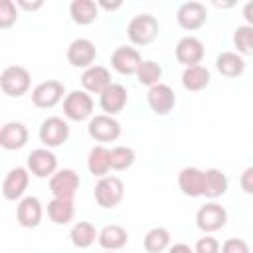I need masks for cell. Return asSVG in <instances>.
Instances as JSON below:
<instances>
[{
	"label": "cell",
	"mask_w": 253,
	"mask_h": 253,
	"mask_svg": "<svg viewBox=\"0 0 253 253\" xmlns=\"http://www.w3.org/2000/svg\"><path fill=\"white\" fill-rule=\"evenodd\" d=\"M215 67H217V71L223 77L235 79V77L243 75V71H245V59L239 53H235V51H223V53L217 55Z\"/></svg>",
	"instance_id": "603a6c76"
},
{
	"label": "cell",
	"mask_w": 253,
	"mask_h": 253,
	"mask_svg": "<svg viewBox=\"0 0 253 253\" xmlns=\"http://www.w3.org/2000/svg\"><path fill=\"white\" fill-rule=\"evenodd\" d=\"M81 85H83L85 93H97V95H101L111 85V73L103 65H91V67H87L83 71Z\"/></svg>",
	"instance_id": "d6986e66"
},
{
	"label": "cell",
	"mask_w": 253,
	"mask_h": 253,
	"mask_svg": "<svg viewBox=\"0 0 253 253\" xmlns=\"http://www.w3.org/2000/svg\"><path fill=\"white\" fill-rule=\"evenodd\" d=\"M196 223L202 231L213 233L227 223V210L217 202L204 204L196 213Z\"/></svg>",
	"instance_id": "277c9868"
},
{
	"label": "cell",
	"mask_w": 253,
	"mask_h": 253,
	"mask_svg": "<svg viewBox=\"0 0 253 253\" xmlns=\"http://www.w3.org/2000/svg\"><path fill=\"white\" fill-rule=\"evenodd\" d=\"M57 158L49 148H36L28 156V170L38 178H47L55 172Z\"/></svg>",
	"instance_id": "5bb4252c"
},
{
	"label": "cell",
	"mask_w": 253,
	"mask_h": 253,
	"mask_svg": "<svg viewBox=\"0 0 253 253\" xmlns=\"http://www.w3.org/2000/svg\"><path fill=\"white\" fill-rule=\"evenodd\" d=\"M18 10L12 0H0V30H8L16 24Z\"/></svg>",
	"instance_id": "836d02e7"
},
{
	"label": "cell",
	"mask_w": 253,
	"mask_h": 253,
	"mask_svg": "<svg viewBox=\"0 0 253 253\" xmlns=\"http://www.w3.org/2000/svg\"><path fill=\"white\" fill-rule=\"evenodd\" d=\"M239 184H241V190H243L245 194H253V166H247V168L243 170Z\"/></svg>",
	"instance_id": "8d00e7d4"
},
{
	"label": "cell",
	"mask_w": 253,
	"mask_h": 253,
	"mask_svg": "<svg viewBox=\"0 0 253 253\" xmlns=\"http://www.w3.org/2000/svg\"><path fill=\"white\" fill-rule=\"evenodd\" d=\"M47 215L53 223L57 225H65L73 219L75 215V206H73V200H59V198H53L49 204H47Z\"/></svg>",
	"instance_id": "4316f807"
},
{
	"label": "cell",
	"mask_w": 253,
	"mask_h": 253,
	"mask_svg": "<svg viewBox=\"0 0 253 253\" xmlns=\"http://www.w3.org/2000/svg\"><path fill=\"white\" fill-rule=\"evenodd\" d=\"M233 43L237 47V53L243 55H253V26H237L233 34Z\"/></svg>",
	"instance_id": "1f68e13d"
},
{
	"label": "cell",
	"mask_w": 253,
	"mask_h": 253,
	"mask_svg": "<svg viewBox=\"0 0 253 253\" xmlns=\"http://www.w3.org/2000/svg\"><path fill=\"white\" fill-rule=\"evenodd\" d=\"M63 115L69 121H85L93 115V99L85 91H71L63 101Z\"/></svg>",
	"instance_id": "8992f818"
},
{
	"label": "cell",
	"mask_w": 253,
	"mask_h": 253,
	"mask_svg": "<svg viewBox=\"0 0 253 253\" xmlns=\"http://www.w3.org/2000/svg\"><path fill=\"white\" fill-rule=\"evenodd\" d=\"M168 253H194V249L190 245H186V243H176V245H172L168 249Z\"/></svg>",
	"instance_id": "ab89813d"
},
{
	"label": "cell",
	"mask_w": 253,
	"mask_h": 253,
	"mask_svg": "<svg viewBox=\"0 0 253 253\" xmlns=\"http://www.w3.org/2000/svg\"><path fill=\"white\" fill-rule=\"evenodd\" d=\"M146 101H148V107L152 109V113H156V115H168L174 109V105H176V93L172 91L170 85L156 83V85H152L148 89Z\"/></svg>",
	"instance_id": "7c38bea8"
},
{
	"label": "cell",
	"mask_w": 253,
	"mask_h": 253,
	"mask_svg": "<svg viewBox=\"0 0 253 253\" xmlns=\"http://www.w3.org/2000/svg\"><path fill=\"white\" fill-rule=\"evenodd\" d=\"M99 6L93 0H73L69 6V16L79 26H89L97 20Z\"/></svg>",
	"instance_id": "cb8c5ba5"
},
{
	"label": "cell",
	"mask_w": 253,
	"mask_h": 253,
	"mask_svg": "<svg viewBox=\"0 0 253 253\" xmlns=\"http://www.w3.org/2000/svg\"><path fill=\"white\" fill-rule=\"evenodd\" d=\"M136 160V154L130 146H115L109 150V164H111V170H128Z\"/></svg>",
	"instance_id": "f546056e"
},
{
	"label": "cell",
	"mask_w": 253,
	"mask_h": 253,
	"mask_svg": "<svg viewBox=\"0 0 253 253\" xmlns=\"http://www.w3.org/2000/svg\"><path fill=\"white\" fill-rule=\"evenodd\" d=\"M206 176V184H204V196L210 198V200H215V198H221L225 192H227V176L217 170V168H210L204 172Z\"/></svg>",
	"instance_id": "d4e9b609"
},
{
	"label": "cell",
	"mask_w": 253,
	"mask_h": 253,
	"mask_svg": "<svg viewBox=\"0 0 253 253\" xmlns=\"http://www.w3.org/2000/svg\"><path fill=\"white\" fill-rule=\"evenodd\" d=\"M136 77H138V81L142 85L152 87V85L160 83V79H162V67H160V63L150 61V59L148 61H142L140 67H138V71H136Z\"/></svg>",
	"instance_id": "d6a6232c"
},
{
	"label": "cell",
	"mask_w": 253,
	"mask_h": 253,
	"mask_svg": "<svg viewBox=\"0 0 253 253\" xmlns=\"http://www.w3.org/2000/svg\"><path fill=\"white\" fill-rule=\"evenodd\" d=\"M63 93H65V87L61 81L47 79L32 91V103L38 109H51L63 99Z\"/></svg>",
	"instance_id": "ba28073f"
},
{
	"label": "cell",
	"mask_w": 253,
	"mask_h": 253,
	"mask_svg": "<svg viewBox=\"0 0 253 253\" xmlns=\"http://www.w3.org/2000/svg\"><path fill=\"white\" fill-rule=\"evenodd\" d=\"M140 63H142V57L138 49L130 45H119L111 55V65L121 75H136Z\"/></svg>",
	"instance_id": "8fae6325"
},
{
	"label": "cell",
	"mask_w": 253,
	"mask_h": 253,
	"mask_svg": "<svg viewBox=\"0 0 253 253\" xmlns=\"http://www.w3.org/2000/svg\"><path fill=\"white\" fill-rule=\"evenodd\" d=\"M210 79H211L210 71L204 65H200V63L186 67L184 73H182V85L188 91H202V89H206L210 85Z\"/></svg>",
	"instance_id": "484cf974"
},
{
	"label": "cell",
	"mask_w": 253,
	"mask_h": 253,
	"mask_svg": "<svg viewBox=\"0 0 253 253\" xmlns=\"http://www.w3.org/2000/svg\"><path fill=\"white\" fill-rule=\"evenodd\" d=\"M170 243V231L164 227H152L144 235V249L148 253H162Z\"/></svg>",
	"instance_id": "4dcf8cb0"
},
{
	"label": "cell",
	"mask_w": 253,
	"mask_h": 253,
	"mask_svg": "<svg viewBox=\"0 0 253 253\" xmlns=\"http://www.w3.org/2000/svg\"><path fill=\"white\" fill-rule=\"evenodd\" d=\"M176 20L180 24V28L184 30H198L206 24L208 20V10L202 2H186L178 8L176 12Z\"/></svg>",
	"instance_id": "4fadbf2b"
},
{
	"label": "cell",
	"mask_w": 253,
	"mask_h": 253,
	"mask_svg": "<svg viewBox=\"0 0 253 253\" xmlns=\"http://www.w3.org/2000/svg\"><path fill=\"white\" fill-rule=\"evenodd\" d=\"M69 136V125L59 117H49L40 126V140L47 148L61 146Z\"/></svg>",
	"instance_id": "30bf717a"
},
{
	"label": "cell",
	"mask_w": 253,
	"mask_h": 253,
	"mask_svg": "<svg viewBox=\"0 0 253 253\" xmlns=\"http://www.w3.org/2000/svg\"><path fill=\"white\" fill-rule=\"evenodd\" d=\"M194 253H219V243L215 237H200L196 241V247H194Z\"/></svg>",
	"instance_id": "e575fe53"
},
{
	"label": "cell",
	"mask_w": 253,
	"mask_h": 253,
	"mask_svg": "<svg viewBox=\"0 0 253 253\" xmlns=\"http://www.w3.org/2000/svg\"><path fill=\"white\" fill-rule=\"evenodd\" d=\"M95 57H97V47L87 38H77L67 47V61L73 67L87 69V67H91L95 63Z\"/></svg>",
	"instance_id": "9c48e42d"
},
{
	"label": "cell",
	"mask_w": 253,
	"mask_h": 253,
	"mask_svg": "<svg viewBox=\"0 0 253 253\" xmlns=\"http://www.w3.org/2000/svg\"><path fill=\"white\" fill-rule=\"evenodd\" d=\"M32 83L30 71L22 65H8L2 73H0V89L8 95V97H22L28 93Z\"/></svg>",
	"instance_id": "7a4b0ae2"
},
{
	"label": "cell",
	"mask_w": 253,
	"mask_h": 253,
	"mask_svg": "<svg viewBox=\"0 0 253 253\" xmlns=\"http://www.w3.org/2000/svg\"><path fill=\"white\" fill-rule=\"evenodd\" d=\"M243 18L247 20V26L253 24V2H247L245 8H243Z\"/></svg>",
	"instance_id": "60d3db41"
},
{
	"label": "cell",
	"mask_w": 253,
	"mask_h": 253,
	"mask_svg": "<svg viewBox=\"0 0 253 253\" xmlns=\"http://www.w3.org/2000/svg\"><path fill=\"white\" fill-rule=\"evenodd\" d=\"M204 184H206L204 170H200L196 166H186L178 174V186H180L182 194L188 196V198L204 196Z\"/></svg>",
	"instance_id": "9a60e30c"
},
{
	"label": "cell",
	"mask_w": 253,
	"mask_h": 253,
	"mask_svg": "<svg viewBox=\"0 0 253 253\" xmlns=\"http://www.w3.org/2000/svg\"><path fill=\"white\" fill-rule=\"evenodd\" d=\"M42 215H43V210H42V204L38 198L34 196H28L24 198L20 204H18V210H16V219L22 227H28V229H34L40 225L42 221Z\"/></svg>",
	"instance_id": "ac0fdd59"
},
{
	"label": "cell",
	"mask_w": 253,
	"mask_h": 253,
	"mask_svg": "<svg viewBox=\"0 0 253 253\" xmlns=\"http://www.w3.org/2000/svg\"><path fill=\"white\" fill-rule=\"evenodd\" d=\"M49 190L53 198L59 200H73L79 190V176L71 168H63L59 172H53L49 178Z\"/></svg>",
	"instance_id": "5b68a950"
},
{
	"label": "cell",
	"mask_w": 253,
	"mask_h": 253,
	"mask_svg": "<svg viewBox=\"0 0 253 253\" xmlns=\"http://www.w3.org/2000/svg\"><path fill=\"white\" fill-rule=\"evenodd\" d=\"M87 168L93 176H107V172L111 170V164H109V148L103 146V144H97L91 148L89 152V158H87Z\"/></svg>",
	"instance_id": "83f0119b"
},
{
	"label": "cell",
	"mask_w": 253,
	"mask_h": 253,
	"mask_svg": "<svg viewBox=\"0 0 253 253\" xmlns=\"http://www.w3.org/2000/svg\"><path fill=\"white\" fill-rule=\"evenodd\" d=\"M158 20L150 14H136L128 26H126V36L134 45H148L156 40L158 36Z\"/></svg>",
	"instance_id": "6da1fadb"
},
{
	"label": "cell",
	"mask_w": 253,
	"mask_h": 253,
	"mask_svg": "<svg viewBox=\"0 0 253 253\" xmlns=\"http://www.w3.org/2000/svg\"><path fill=\"white\" fill-rule=\"evenodd\" d=\"M28 182H30V174H28L26 168H22V166L12 168V170L6 174L4 182H2V196H4L6 200H10V202L22 198V194H24L26 188H28Z\"/></svg>",
	"instance_id": "2e32d148"
},
{
	"label": "cell",
	"mask_w": 253,
	"mask_h": 253,
	"mask_svg": "<svg viewBox=\"0 0 253 253\" xmlns=\"http://www.w3.org/2000/svg\"><path fill=\"white\" fill-rule=\"evenodd\" d=\"M109 253H113V251H109Z\"/></svg>",
	"instance_id": "7bdbcfd3"
},
{
	"label": "cell",
	"mask_w": 253,
	"mask_h": 253,
	"mask_svg": "<svg viewBox=\"0 0 253 253\" xmlns=\"http://www.w3.org/2000/svg\"><path fill=\"white\" fill-rule=\"evenodd\" d=\"M204 57V43L198 38L186 36L176 43V59L178 63L190 67V65H198Z\"/></svg>",
	"instance_id": "e0dca14e"
},
{
	"label": "cell",
	"mask_w": 253,
	"mask_h": 253,
	"mask_svg": "<svg viewBox=\"0 0 253 253\" xmlns=\"http://www.w3.org/2000/svg\"><path fill=\"white\" fill-rule=\"evenodd\" d=\"M89 136L97 142H115L121 136V125L115 117L109 115H95L89 121Z\"/></svg>",
	"instance_id": "52a82bcc"
},
{
	"label": "cell",
	"mask_w": 253,
	"mask_h": 253,
	"mask_svg": "<svg viewBox=\"0 0 253 253\" xmlns=\"http://www.w3.org/2000/svg\"><path fill=\"white\" fill-rule=\"evenodd\" d=\"M221 253H251V251H249V245H247L245 239L229 237V239L221 245Z\"/></svg>",
	"instance_id": "d590c367"
},
{
	"label": "cell",
	"mask_w": 253,
	"mask_h": 253,
	"mask_svg": "<svg viewBox=\"0 0 253 253\" xmlns=\"http://www.w3.org/2000/svg\"><path fill=\"white\" fill-rule=\"evenodd\" d=\"M125 196V184L117 176H103L95 184V202L101 208H117Z\"/></svg>",
	"instance_id": "3957f363"
},
{
	"label": "cell",
	"mask_w": 253,
	"mask_h": 253,
	"mask_svg": "<svg viewBox=\"0 0 253 253\" xmlns=\"http://www.w3.org/2000/svg\"><path fill=\"white\" fill-rule=\"evenodd\" d=\"M16 6H20V8L28 10V12H36V10H40L43 6V0H32V2L30 0H18Z\"/></svg>",
	"instance_id": "74e56055"
},
{
	"label": "cell",
	"mask_w": 253,
	"mask_h": 253,
	"mask_svg": "<svg viewBox=\"0 0 253 253\" xmlns=\"http://www.w3.org/2000/svg\"><path fill=\"white\" fill-rule=\"evenodd\" d=\"M97 239H99V245L107 251H119L123 249L126 243H128V233L125 227L117 225V223H111V225H105L99 233H97Z\"/></svg>",
	"instance_id": "7402d4cb"
},
{
	"label": "cell",
	"mask_w": 253,
	"mask_h": 253,
	"mask_svg": "<svg viewBox=\"0 0 253 253\" xmlns=\"http://www.w3.org/2000/svg\"><path fill=\"white\" fill-rule=\"evenodd\" d=\"M69 237H71V243H73L75 247L87 249L89 245L95 243V239H97V229H95V225L89 223V221H77V223L71 227Z\"/></svg>",
	"instance_id": "f1b7e54d"
},
{
	"label": "cell",
	"mask_w": 253,
	"mask_h": 253,
	"mask_svg": "<svg viewBox=\"0 0 253 253\" xmlns=\"http://www.w3.org/2000/svg\"><path fill=\"white\" fill-rule=\"evenodd\" d=\"M97 6H101V8L107 10V12H113V10H119V8L123 6V2H121V0H111V2H109V0H101Z\"/></svg>",
	"instance_id": "f35d334b"
},
{
	"label": "cell",
	"mask_w": 253,
	"mask_h": 253,
	"mask_svg": "<svg viewBox=\"0 0 253 253\" xmlns=\"http://www.w3.org/2000/svg\"><path fill=\"white\" fill-rule=\"evenodd\" d=\"M126 99H128L126 89H125L123 85H119V83H111V85L101 93L99 105H101V109L105 111V115L113 117V115H117V113H121V111L125 109Z\"/></svg>",
	"instance_id": "ffe728a7"
},
{
	"label": "cell",
	"mask_w": 253,
	"mask_h": 253,
	"mask_svg": "<svg viewBox=\"0 0 253 253\" xmlns=\"http://www.w3.org/2000/svg\"><path fill=\"white\" fill-rule=\"evenodd\" d=\"M28 142V128L22 123H6L0 126V146L4 150H20Z\"/></svg>",
	"instance_id": "44dd1931"
},
{
	"label": "cell",
	"mask_w": 253,
	"mask_h": 253,
	"mask_svg": "<svg viewBox=\"0 0 253 253\" xmlns=\"http://www.w3.org/2000/svg\"><path fill=\"white\" fill-rule=\"evenodd\" d=\"M213 6H217V8H231L233 6V2H213Z\"/></svg>",
	"instance_id": "b9f144b4"
}]
</instances>
